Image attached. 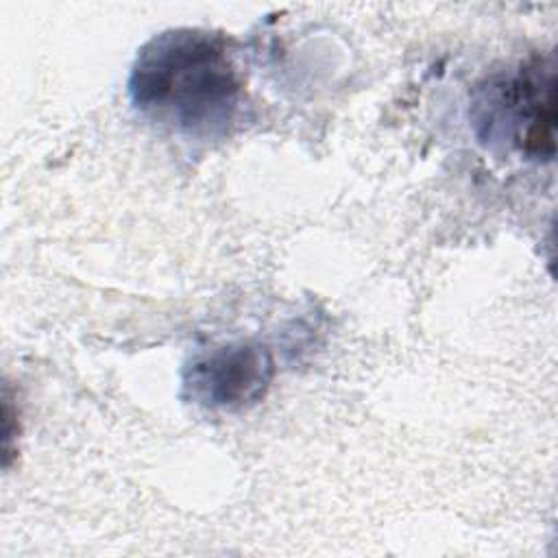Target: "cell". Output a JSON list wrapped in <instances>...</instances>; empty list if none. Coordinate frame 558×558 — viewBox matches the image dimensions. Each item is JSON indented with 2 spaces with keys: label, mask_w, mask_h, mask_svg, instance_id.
<instances>
[{
  "label": "cell",
  "mask_w": 558,
  "mask_h": 558,
  "mask_svg": "<svg viewBox=\"0 0 558 558\" xmlns=\"http://www.w3.org/2000/svg\"><path fill=\"white\" fill-rule=\"evenodd\" d=\"M275 377L266 344L229 342L194 355L181 371V397L216 412H238L262 401Z\"/></svg>",
  "instance_id": "3957f363"
},
{
  "label": "cell",
  "mask_w": 558,
  "mask_h": 558,
  "mask_svg": "<svg viewBox=\"0 0 558 558\" xmlns=\"http://www.w3.org/2000/svg\"><path fill=\"white\" fill-rule=\"evenodd\" d=\"M242 78L227 39L201 28H172L150 37L129 74L133 107L177 135H225L242 102Z\"/></svg>",
  "instance_id": "6da1fadb"
},
{
  "label": "cell",
  "mask_w": 558,
  "mask_h": 558,
  "mask_svg": "<svg viewBox=\"0 0 558 558\" xmlns=\"http://www.w3.org/2000/svg\"><path fill=\"white\" fill-rule=\"evenodd\" d=\"M477 137L525 159L556 155V68L551 57H532L512 70L488 76L471 100Z\"/></svg>",
  "instance_id": "7a4b0ae2"
}]
</instances>
